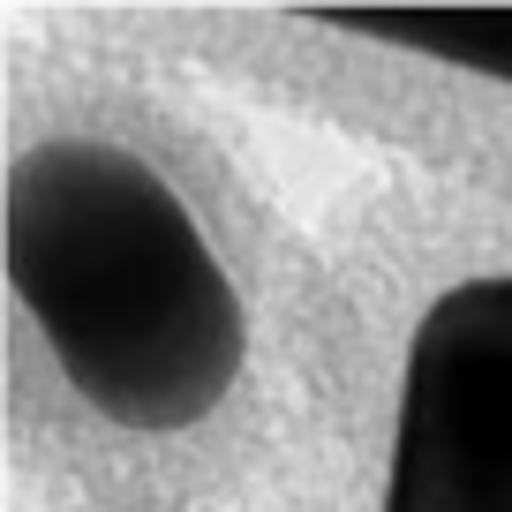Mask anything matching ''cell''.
Instances as JSON below:
<instances>
[{
  "mask_svg": "<svg viewBox=\"0 0 512 512\" xmlns=\"http://www.w3.org/2000/svg\"><path fill=\"white\" fill-rule=\"evenodd\" d=\"M324 234L211 83L31 8L0 38V445L16 497L272 512Z\"/></svg>",
  "mask_w": 512,
  "mask_h": 512,
  "instance_id": "1",
  "label": "cell"
},
{
  "mask_svg": "<svg viewBox=\"0 0 512 512\" xmlns=\"http://www.w3.org/2000/svg\"><path fill=\"white\" fill-rule=\"evenodd\" d=\"M317 234V369L272 512H512V196L377 174Z\"/></svg>",
  "mask_w": 512,
  "mask_h": 512,
  "instance_id": "2",
  "label": "cell"
},
{
  "mask_svg": "<svg viewBox=\"0 0 512 512\" xmlns=\"http://www.w3.org/2000/svg\"><path fill=\"white\" fill-rule=\"evenodd\" d=\"M106 38L287 113L384 174L512 196V8H83Z\"/></svg>",
  "mask_w": 512,
  "mask_h": 512,
  "instance_id": "3",
  "label": "cell"
},
{
  "mask_svg": "<svg viewBox=\"0 0 512 512\" xmlns=\"http://www.w3.org/2000/svg\"><path fill=\"white\" fill-rule=\"evenodd\" d=\"M8 512H83V505H46V497H16Z\"/></svg>",
  "mask_w": 512,
  "mask_h": 512,
  "instance_id": "4",
  "label": "cell"
}]
</instances>
